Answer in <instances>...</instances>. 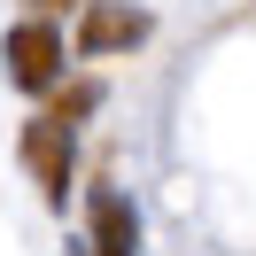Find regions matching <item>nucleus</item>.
Segmentation results:
<instances>
[{"mask_svg":"<svg viewBox=\"0 0 256 256\" xmlns=\"http://www.w3.org/2000/svg\"><path fill=\"white\" fill-rule=\"evenodd\" d=\"M86 248L94 256H140V218H132V202L116 194V178H94L86 186Z\"/></svg>","mask_w":256,"mask_h":256,"instance_id":"7ed1b4c3","label":"nucleus"},{"mask_svg":"<svg viewBox=\"0 0 256 256\" xmlns=\"http://www.w3.org/2000/svg\"><path fill=\"white\" fill-rule=\"evenodd\" d=\"M70 256H94V248H86V240H70Z\"/></svg>","mask_w":256,"mask_h":256,"instance_id":"0eeeda50","label":"nucleus"},{"mask_svg":"<svg viewBox=\"0 0 256 256\" xmlns=\"http://www.w3.org/2000/svg\"><path fill=\"white\" fill-rule=\"evenodd\" d=\"M16 156H24V171H32V186L47 194V210H70V178H78V132L54 124V116L39 109L32 124H24Z\"/></svg>","mask_w":256,"mask_h":256,"instance_id":"f03ea898","label":"nucleus"},{"mask_svg":"<svg viewBox=\"0 0 256 256\" xmlns=\"http://www.w3.org/2000/svg\"><path fill=\"white\" fill-rule=\"evenodd\" d=\"M94 109H101V86H94V78H78V86H54V94H47V116H54V124H70V132H78Z\"/></svg>","mask_w":256,"mask_h":256,"instance_id":"39448f33","label":"nucleus"},{"mask_svg":"<svg viewBox=\"0 0 256 256\" xmlns=\"http://www.w3.org/2000/svg\"><path fill=\"white\" fill-rule=\"evenodd\" d=\"M32 8H78V16H86V8H94V0H32Z\"/></svg>","mask_w":256,"mask_h":256,"instance_id":"423d86ee","label":"nucleus"},{"mask_svg":"<svg viewBox=\"0 0 256 256\" xmlns=\"http://www.w3.org/2000/svg\"><path fill=\"white\" fill-rule=\"evenodd\" d=\"M62 62H70V47H62V32H54L47 16L8 24V39H0V70H8L16 94H54V86H62Z\"/></svg>","mask_w":256,"mask_h":256,"instance_id":"f257e3e1","label":"nucleus"},{"mask_svg":"<svg viewBox=\"0 0 256 256\" xmlns=\"http://www.w3.org/2000/svg\"><path fill=\"white\" fill-rule=\"evenodd\" d=\"M148 32H156L148 8H132V0H94V8L78 16V32H70V47L78 54H132Z\"/></svg>","mask_w":256,"mask_h":256,"instance_id":"20e7f679","label":"nucleus"}]
</instances>
